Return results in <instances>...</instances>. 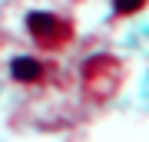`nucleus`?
<instances>
[{
    "instance_id": "f257e3e1",
    "label": "nucleus",
    "mask_w": 149,
    "mask_h": 142,
    "mask_svg": "<svg viewBox=\"0 0 149 142\" xmlns=\"http://www.w3.org/2000/svg\"><path fill=\"white\" fill-rule=\"evenodd\" d=\"M27 26H30V33H33L37 40H50V37H56V33L66 37V26L60 23L53 13H30V17H27Z\"/></svg>"
},
{
    "instance_id": "f03ea898",
    "label": "nucleus",
    "mask_w": 149,
    "mask_h": 142,
    "mask_svg": "<svg viewBox=\"0 0 149 142\" xmlns=\"http://www.w3.org/2000/svg\"><path fill=\"white\" fill-rule=\"evenodd\" d=\"M10 73H13V79H20V83H33V79H40L43 63L33 60V56H17L10 63Z\"/></svg>"
},
{
    "instance_id": "7ed1b4c3",
    "label": "nucleus",
    "mask_w": 149,
    "mask_h": 142,
    "mask_svg": "<svg viewBox=\"0 0 149 142\" xmlns=\"http://www.w3.org/2000/svg\"><path fill=\"white\" fill-rule=\"evenodd\" d=\"M143 3L146 0H116V10L119 13H136V10H143Z\"/></svg>"
}]
</instances>
